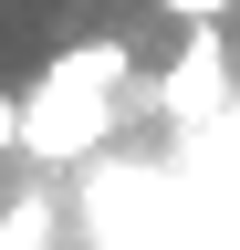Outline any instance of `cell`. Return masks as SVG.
<instances>
[{
    "instance_id": "1",
    "label": "cell",
    "mask_w": 240,
    "mask_h": 250,
    "mask_svg": "<svg viewBox=\"0 0 240 250\" xmlns=\"http://www.w3.org/2000/svg\"><path fill=\"white\" fill-rule=\"evenodd\" d=\"M126 104H136V52L115 42V31H94V42L52 52L42 83L11 104V115H21V146H11V156H32V167H84V156L115 146Z\"/></svg>"
},
{
    "instance_id": "2",
    "label": "cell",
    "mask_w": 240,
    "mask_h": 250,
    "mask_svg": "<svg viewBox=\"0 0 240 250\" xmlns=\"http://www.w3.org/2000/svg\"><path fill=\"white\" fill-rule=\"evenodd\" d=\"M136 104H167V125H209V115H219V104H230V42H219V21H198L188 52H177V73H167L157 94L136 83Z\"/></svg>"
},
{
    "instance_id": "3",
    "label": "cell",
    "mask_w": 240,
    "mask_h": 250,
    "mask_svg": "<svg viewBox=\"0 0 240 250\" xmlns=\"http://www.w3.org/2000/svg\"><path fill=\"white\" fill-rule=\"evenodd\" d=\"M52 208H63L52 188H21V198L0 208V250H42V229H52Z\"/></svg>"
},
{
    "instance_id": "4",
    "label": "cell",
    "mask_w": 240,
    "mask_h": 250,
    "mask_svg": "<svg viewBox=\"0 0 240 250\" xmlns=\"http://www.w3.org/2000/svg\"><path fill=\"white\" fill-rule=\"evenodd\" d=\"M157 11H167V21H188V31H198V21H230V11H240V0H157Z\"/></svg>"
},
{
    "instance_id": "5",
    "label": "cell",
    "mask_w": 240,
    "mask_h": 250,
    "mask_svg": "<svg viewBox=\"0 0 240 250\" xmlns=\"http://www.w3.org/2000/svg\"><path fill=\"white\" fill-rule=\"evenodd\" d=\"M21 146V115H11V94H0V156H11Z\"/></svg>"
}]
</instances>
